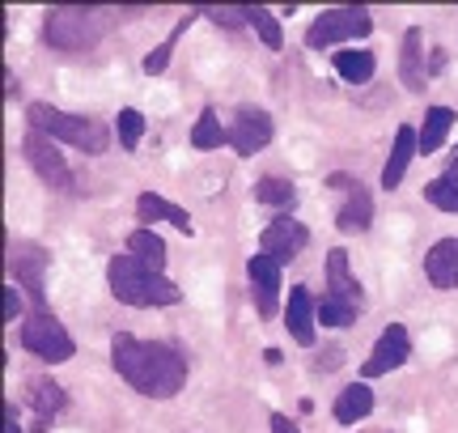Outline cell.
Here are the masks:
<instances>
[{"mask_svg":"<svg viewBox=\"0 0 458 433\" xmlns=\"http://www.w3.org/2000/svg\"><path fill=\"white\" fill-rule=\"evenodd\" d=\"M26 403L34 412V429H47L51 417H60V408H64V391L51 378H30L26 383Z\"/></svg>","mask_w":458,"mask_h":433,"instance_id":"15","label":"cell"},{"mask_svg":"<svg viewBox=\"0 0 458 433\" xmlns=\"http://www.w3.org/2000/svg\"><path fill=\"white\" fill-rule=\"evenodd\" d=\"M246 272H250V293H255V306H259L263 318L276 315V293H280V264L276 259H267V255H255L250 264H246Z\"/></svg>","mask_w":458,"mask_h":433,"instance_id":"12","label":"cell"},{"mask_svg":"<svg viewBox=\"0 0 458 433\" xmlns=\"http://www.w3.org/2000/svg\"><path fill=\"white\" fill-rule=\"evenodd\" d=\"M374 412V391L365 383H352L340 391V400H335V420L340 425H357V420H365Z\"/></svg>","mask_w":458,"mask_h":433,"instance_id":"21","label":"cell"},{"mask_svg":"<svg viewBox=\"0 0 458 433\" xmlns=\"http://www.w3.org/2000/svg\"><path fill=\"white\" fill-rule=\"evenodd\" d=\"M225 140H229V128H221L216 111L208 106V111L196 119V128H191V145H196V149H221Z\"/></svg>","mask_w":458,"mask_h":433,"instance_id":"25","label":"cell"},{"mask_svg":"<svg viewBox=\"0 0 458 433\" xmlns=\"http://www.w3.org/2000/svg\"><path fill=\"white\" fill-rule=\"evenodd\" d=\"M335 72H340L344 81L352 85H365L374 77V51H335Z\"/></svg>","mask_w":458,"mask_h":433,"instance_id":"24","label":"cell"},{"mask_svg":"<svg viewBox=\"0 0 458 433\" xmlns=\"http://www.w3.org/2000/svg\"><path fill=\"white\" fill-rule=\"evenodd\" d=\"M4 417H9V425H4V433H21V425H17V408H13V403H9V412H4Z\"/></svg>","mask_w":458,"mask_h":433,"instance_id":"34","label":"cell"},{"mask_svg":"<svg viewBox=\"0 0 458 433\" xmlns=\"http://www.w3.org/2000/svg\"><path fill=\"white\" fill-rule=\"evenodd\" d=\"M21 344H26V352H34V357H43V361H68L72 352H77V344H72V335L60 327V318L51 315V310H34L26 323H21Z\"/></svg>","mask_w":458,"mask_h":433,"instance_id":"5","label":"cell"},{"mask_svg":"<svg viewBox=\"0 0 458 433\" xmlns=\"http://www.w3.org/2000/svg\"><path fill=\"white\" fill-rule=\"evenodd\" d=\"M425 200L433 208H442V213H458V179L454 174H442V179H433L425 187Z\"/></svg>","mask_w":458,"mask_h":433,"instance_id":"26","label":"cell"},{"mask_svg":"<svg viewBox=\"0 0 458 433\" xmlns=\"http://www.w3.org/2000/svg\"><path fill=\"white\" fill-rule=\"evenodd\" d=\"M26 119H30V132L64 140V145H72V149H81V153L111 149V128L98 115H68V111H55L47 102H30Z\"/></svg>","mask_w":458,"mask_h":433,"instance_id":"2","label":"cell"},{"mask_svg":"<svg viewBox=\"0 0 458 433\" xmlns=\"http://www.w3.org/2000/svg\"><path fill=\"white\" fill-rule=\"evenodd\" d=\"M43 267H47V250L43 247H21L13 255V272L17 281H26V289H30V298L38 310H47V293H43Z\"/></svg>","mask_w":458,"mask_h":433,"instance_id":"16","label":"cell"},{"mask_svg":"<svg viewBox=\"0 0 458 433\" xmlns=\"http://www.w3.org/2000/svg\"><path fill=\"white\" fill-rule=\"evenodd\" d=\"M255 200L272 204V208H289L293 204V183H284V179H259L255 183Z\"/></svg>","mask_w":458,"mask_h":433,"instance_id":"28","label":"cell"},{"mask_svg":"<svg viewBox=\"0 0 458 433\" xmlns=\"http://www.w3.org/2000/svg\"><path fill=\"white\" fill-rule=\"evenodd\" d=\"M111 26V9H77V4H68V9H51L47 17V43L55 51H77V47H89L102 30Z\"/></svg>","mask_w":458,"mask_h":433,"instance_id":"4","label":"cell"},{"mask_svg":"<svg viewBox=\"0 0 458 433\" xmlns=\"http://www.w3.org/2000/svg\"><path fill=\"white\" fill-rule=\"evenodd\" d=\"M272 433H297V420H289L284 412H272Z\"/></svg>","mask_w":458,"mask_h":433,"instance_id":"33","label":"cell"},{"mask_svg":"<svg viewBox=\"0 0 458 433\" xmlns=\"http://www.w3.org/2000/svg\"><path fill=\"white\" fill-rule=\"evenodd\" d=\"M327 301L352 310V315H360V306H365V293H360L352 264H348V250H331L327 255Z\"/></svg>","mask_w":458,"mask_h":433,"instance_id":"11","label":"cell"},{"mask_svg":"<svg viewBox=\"0 0 458 433\" xmlns=\"http://www.w3.org/2000/svg\"><path fill=\"white\" fill-rule=\"evenodd\" d=\"M267 140H272V115L259 106H242L229 123V145L242 157H255L259 149H267Z\"/></svg>","mask_w":458,"mask_h":433,"instance_id":"10","label":"cell"},{"mask_svg":"<svg viewBox=\"0 0 458 433\" xmlns=\"http://www.w3.org/2000/svg\"><path fill=\"white\" fill-rule=\"evenodd\" d=\"M284 327L293 335L297 344H314V298L310 289H301L297 284L293 293H289V306H284Z\"/></svg>","mask_w":458,"mask_h":433,"instance_id":"17","label":"cell"},{"mask_svg":"<svg viewBox=\"0 0 458 433\" xmlns=\"http://www.w3.org/2000/svg\"><path fill=\"white\" fill-rule=\"evenodd\" d=\"M369 221H374V200H369V191L360 183H352L340 216H335V225H340L344 233H360V230H369Z\"/></svg>","mask_w":458,"mask_h":433,"instance_id":"19","label":"cell"},{"mask_svg":"<svg viewBox=\"0 0 458 433\" xmlns=\"http://www.w3.org/2000/svg\"><path fill=\"white\" fill-rule=\"evenodd\" d=\"M369 30H374V17L365 9H327V13L314 17V26L306 30V47L323 51L344 43V38H365Z\"/></svg>","mask_w":458,"mask_h":433,"instance_id":"6","label":"cell"},{"mask_svg":"<svg viewBox=\"0 0 458 433\" xmlns=\"http://www.w3.org/2000/svg\"><path fill=\"white\" fill-rule=\"evenodd\" d=\"M128 255H131V259H136L140 267H148V272L165 276V272H162V267H165V242L157 238V233H148V230L128 233Z\"/></svg>","mask_w":458,"mask_h":433,"instance_id":"22","label":"cell"},{"mask_svg":"<svg viewBox=\"0 0 458 433\" xmlns=\"http://www.w3.org/2000/svg\"><path fill=\"white\" fill-rule=\"evenodd\" d=\"M111 366L119 378H128L148 400H174L187 383V361L170 344L157 340H136V335H114L111 340Z\"/></svg>","mask_w":458,"mask_h":433,"instance_id":"1","label":"cell"},{"mask_svg":"<svg viewBox=\"0 0 458 433\" xmlns=\"http://www.w3.org/2000/svg\"><path fill=\"white\" fill-rule=\"evenodd\" d=\"M450 174H454V179H458V149L450 153Z\"/></svg>","mask_w":458,"mask_h":433,"instance_id":"35","label":"cell"},{"mask_svg":"<svg viewBox=\"0 0 458 433\" xmlns=\"http://www.w3.org/2000/svg\"><path fill=\"white\" fill-rule=\"evenodd\" d=\"M114 132H119V140H123V149H136V145H140V136H145V115H140V111H119V128H114Z\"/></svg>","mask_w":458,"mask_h":433,"instance_id":"31","label":"cell"},{"mask_svg":"<svg viewBox=\"0 0 458 433\" xmlns=\"http://www.w3.org/2000/svg\"><path fill=\"white\" fill-rule=\"evenodd\" d=\"M4 315L21 318V293H17V284H9V293H4Z\"/></svg>","mask_w":458,"mask_h":433,"instance_id":"32","label":"cell"},{"mask_svg":"<svg viewBox=\"0 0 458 433\" xmlns=\"http://www.w3.org/2000/svg\"><path fill=\"white\" fill-rule=\"evenodd\" d=\"M399 81L408 85L411 94H420L428 85V68H425V34L411 26L403 34V47H399Z\"/></svg>","mask_w":458,"mask_h":433,"instance_id":"13","label":"cell"},{"mask_svg":"<svg viewBox=\"0 0 458 433\" xmlns=\"http://www.w3.org/2000/svg\"><path fill=\"white\" fill-rule=\"evenodd\" d=\"M106 281H111V293L123 306H174L182 298V289L174 281H165L157 272L140 267L131 255H114L106 264Z\"/></svg>","mask_w":458,"mask_h":433,"instance_id":"3","label":"cell"},{"mask_svg":"<svg viewBox=\"0 0 458 433\" xmlns=\"http://www.w3.org/2000/svg\"><path fill=\"white\" fill-rule=\"evenodd\" d=\"M408 352H411L408 332H403L399 323H391L386 332L377 335L374 352L365 357V369H360V383H365V378H382V374H391V369H399L403 361H408Z\"/></svg>","mask_w":458,"mask_h":433,"instance_id":"9","label":"cell"},{"mask_svg":"<svg viewBox=\"0 0 458 433\" xmlns=\"http://www.w3.org/2000/svg\"><path fill=\"white\" fill-rule=\"evenodd\" d=\"M191 17H196V9H191ZM191 17H182L179 26H174V34L165 38L162 47H157V51H148V55H145V72H148V77H157V72H165V64H170V51H174V38H179L182 30H187V21H191Z\"/></svg>","mask_w":458,"mask_h":433,"instance_id":"29","label":"cell"},{"mask_svg":"<svg viewBox=\"0 0 458 433\" xmlns=\"http://www.w3.org/2000/svg\"><path fill=\"white\" fill-rule=\"evenodd\" d=\"M425 276L437 289H458V238H442L425 250Z\"/></svg>","mask_w":458,"mask_h":433,"instance_id":"14","label":"cell"},{"mask_svg":"<svg viewBox=\"0 0 458 433\" xmlns=\"http://www.w3.org/2000/svg\"><path fill=\"white\" fill-rule=\"evenodd\" d=\"M310 242V230L297 221V216H276L267 230H263L259 238V250L267 255V259H276V264H289V259H297L301 255V247Z\"/></svg>","mask_w":458,"mask_h":433,"instance_id":"8","label":"cell"},{"mask_svg":"<svg viewBox=\"0 0 458 433\" xmlns=\"http://www.w3.org/2000/svg\"><path fill=\"white\" fill-rule=\"evenodd\" d=\"M246 21L255 26V34H259V38H263V43H267L272 51L284 43V30H280V21L267 13V9H255V4H246Z\"/></svg>","mask_w":458,"mask_h":433,"instance_id":"27","label":"cell"},{"mask_svg":"<svg viewBox=\"0 0 458 433\" xmlns=\"http://www.w3.org/2000/svg\"><path fill=\"white\" fill-rule=\"evenodd\" d=\"M411 153H420V132L399 128V136H394V145H391V157H386V170H382V187H386V191H394V187L403 183Z\"/></svg>","mask_w":458,"mask_h":433,"instance_id":"18","label":"cell"},{"mask_svg":"<svg viewBox=\"0 0 458 433\" xmlns=\"http://www.w3.org/2000/svg\"><path fill=\"white\" fill-rule=\"evenodd\" d=\"M21 157L30 162V170L43 179L47 187H68V162L64 153H60V140H51V136L43 132H26V140H21Z\"/></svg>","mask_w":458,"mask_h":433,"instance_id":"7","label":"cell"},{"mask_svg":"<svg viewBox=\"0 0 458 433\" xmlns=\"http://www.w3.org/2000/svg\"><path fill=\"white\" fill-rule=\"evenodd\" d=\"M450 123H454V111L450 106H428L425 123H420V153H437L450 136Z\"/></svg>","mask_w":458,"mask_h":433,"instance_id":"23","label":"cell"},{"mask_svg":"<svg viewBox=\"0 0 458 433\" xmlns=\"http://www.w3.org/2000/svg\"><path fill=\"white\" fill-rule=\"evenodd\" d=\"M196 13L208 17V21H216V26H225V30H242V26H250V21H246V9H225V4H199Z\"/></svg>","mask_w":458,"mask_h":433,"instance_id":"30","label":"cell"},{"mask_svg":"<svg viewBox=\"0 0 458 433\" xmlns=\"http://www.w3.org/2000/svg\"><path fill=\"white\" fill-rule=\"evenodd\" d=\"M136 213H140V221H170V225H174V230H182V233L196 230V225H191V216H187V208L162 200L157 191H145V196L136 200Z\"/></svg>","mask_w":458,"mask_h":433,"instance_id":"20","label":"cell"}]
</instances>
